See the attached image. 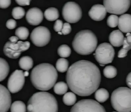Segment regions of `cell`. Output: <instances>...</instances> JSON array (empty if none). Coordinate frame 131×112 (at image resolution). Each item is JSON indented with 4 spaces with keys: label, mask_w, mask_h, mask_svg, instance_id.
I'll return each mask as SVG.
<instances>
[{
    "label": "cell",
    "mask_w": 131,
    "mask_h": 112,
    "mask_svg": "<svg viewBox=\"0 0 131 112\" xmlns=\"http://www.w3.org/2000/svg\"><path fill=\"white\" fill-rule=\"evenodd\" d=\"M66 80L69 88L80 96H88L97 89L101 81L100 70L91 61L81 60L69 68Z\"/></svg>",
    "instance_id": "cell-1"
},
{
    "label": "cell",
    "mask_w": 131,
    "mask_h": 112,
    "mask_svg": "<svg viewBox=\"0 0 131 112\" xmlns=\"http://www.w3.org/2000/svg\"><path fill=\"white\" fill-rule=\"evenodd\" d=\"M57 69L52 64L42 63L31 70L30 79L35 88L42 91L50 89L55 85L58 79Z\"/></svg>",
    "instance_id": "cell-2"
},
{
    "label": "cell",
    "mask_w": 131,
    "mask_h": 112,
    "mask_svg": "<svg viewBox=\"0 0 131 112\" xmlns=\"http://www.w3.org/2000/svg\"><path fill=\"white\" fill-rule=\"evenodd\" d=\"M27 108V112H58V102L49 93L38 92L29 99Z\"/></svg>",
    "instance_id": "cell-3"
},
{
    "label": "cell",
    "mask_w": 131,
    "mask_h": 112,
    "mask_svg": "<svg viewBox=\"0 0 131 112\" xmlns=\"http://www.w3.org/2000/svg\"><path fill=\"white\" fill-rule=\"evenodd\" d=\"M97 39L95 35L89 30L79 32L75 36L72 46L75 51L82 55L92 54L97 47Z\"/></svg>",
    "instance_id": "cell-4"
},
{
    "label": "cell",
    "mask_w": 131,
    "mask_h": 112,
    "mask_svg": "<svg viewBox=\"0 0 131 112\" xmlns=\"http://www.w3.org/2000/svg\"><path fill=\"white\" fill-rule=\"evenodd\" d=\"M111 102L114 109L118 112H131V89L119 87L111 95Z\"/></svg>",
    "instance_id": "cell-5"
},
{
    "label": "cell",
    "mask_w": 131,
    "mask_h": 112,
    "mask_svg": "<svg viewBox=\"0 0 131 112\" xmlns=\"http://www.w3.org/2000/svg\"><path fill=\"white\" fill-rule=\"evenodd\" d=\"M94 55L96 60L100 64H108L113 60L115 49L110 43H104L97 47Z\"/></svg>",
    "instance_id": "cell-6"
},
{
    "label": "cell",
    "mask_w": 131,
    "mask_h": 112,
    "mask_svg": "<svg viewBox=\"0 0 131 112\" xmlns=\"http://www.w3.org/2000/svg\"><path fill=\"white\" fill-rule=\"evenodd\" d=\"M62 15L64 19L68 23H78L82 18V9L76 2H68L63 7Z\"/></svg>",
    "instance_id": "cell-7"
},
{
    "label": "cell",
    "mask_w": 131,
    "mask_h": 112,
    "mask_svg": "<svg viewBox=\"0 0 131 112\" xmlns=\"http://www.w3.org/2000/svg\"><path fill=\"white\" fill-rule=\"evenodd\" d=\"M30 46V43L28 41H19L15 43L8 41L4 46L3 52L5 55L10 58L17 59L21 53L27 50Z\"/></svg>",
    "instance_id": "cell-8"
},
{
    "label": "cell",
    "mask_w": 131,
    "mask_h": 112,
    "mask_svg": "<svg viewBox=\"0 0 131 112\" xmlns=\"http://www.w3.org/2000/svg\"><path fill=\"white\" fill-rule=\"evenodd\" d=\"M70 112H106L104 108L98 102L91 99L79 101L75 104Z\"/></svg>",
    "instance_id": "cell-9"
},
{
    "label": "cell",
    "mask_w": 131,
    "mask_h": 112,
    "mask_svg": "<svg viewBox=\"0 0 131 112\" xmlns=\"http://www.w3.org/2000/svg\"><path fill=\"white\" fill-rule=\"evenodd\" d=\"M131 0H103L104 6L107 12L115 15H122L128 10Z\"/></svg>",
    "instance_id": "cell-10"
},
{
    "label": "cell",
    "mask_w": 131,
    "mask_h": 112,
    "mask_svg": "<svg viewBox=\"0 0 131 112\" xmlns=\"http://www.w3.org/2000/svg\"><path fill=\"white\" fill-rule=\"evenodd\" d=\"M30 39L36 46H44L47 45L50 40V32L46 27L39 26L32 30L30 35Z\"/></svg>",
    "instance_id": "cell-11"
},
{
    "label": "cell",
    "mask_w": 131,
    "mask_h": 112,
    "mask_svg": "<svg viewBox=\"0 0 131 112\" xmlns=\"http://www.w3.org/2000/svg\"><path fill=\"white\" fill-rule=\"evenodd\" d=\"M25 76L23 70H16L12 73L8 80V89L12 93L19 91L24 86Z\"/></svg>",
    "instance_id": "cell-12"
},
{
    "label": "cell",
    "mask_w": 131,
    "mask_h": 112,
    "mask_svg": "<svg viewBox=\"0 0 131 112\" xmlns=\"http://www.w3.org/2000/svg\"><path fill=\"white\" fill-rule=\"evenodd\" d=\"M43 19V12L39 8H31L27 11L26 14L27 22L32 26L39 25L42 23Z\"/></svg>",
    "instance_id": "cell-13"
},
{
    "label": "cell",
    "mask_w": 131,
    "mask_h": 112,
    "mask_svg": "<svg viewBox=\"0 0 131 112\" xmlns=\"http://www.w3.org/2000/svg\"><path fill=\"white\" fill-rule=\"evenodd\" d=\"M1 112H7L11 106L12 99L10 93L4 85H1Z\"/></svg>",
    "instance_id": "cell-14"
},
{
    "label": "cell",
    "mask_w": 131,
    "mask_h": 112,
    "mask_svg": "<svg viewBox=\"0 0 131 112\" xmlns=\"http://www.w3.org/2000/svg\"><path fill=\"white\" fill-rule=\"evenodd\" d=\"M107 10L103 5L97 4L93 6L88 12L90 17L94 21H101L105 18Z\"/></svg>",
    "instance_id": "cell-15"
},
{
    "label": "cell",
    "mask_w": 131,
    "mask_h": 112,
    "mask_svg": "<svg viewBox=\"0 0 131 112\" xmlns=\"http://www.w3.org/2000/svg\"><path fill=\"white\" fill-rule=\"evenodd\" d=\"M118 27L119 30L124 33L131 32V15L125 14L119 18Z\"/></svg>",
    "instance_id": "cell-16"
},
{
    "label": "cell",
    "mask_w": 131,
    "mask_h": 112,
    "mask_svg": "<svg viewBox=\"0 0 131 112\" xmlns=\"http://www.w3.org/2000/svg\"><path fill=\"white\" fill-rule=\"evenodd\" d=\"M124 36L120 30H114L109 35V40L112 46L120 47L123 44Z\"/></svg>",
    "instance_id": "cell-17"
},
{
    "label": "cell",
    "mask_w": 131,
    "mask_h": 112,
    "mask_svg": "<svg viewBox=\"0 0 131 112\" xmlns=\"http://www.w3.org/2000/svg\"><path fill=\"white\" fill-rule=\"evenodd\" d=\"M18 64L21 69L28 71L33 67L34 62L29 56H24L20 59Z\"/></svg>",
    "instance_id": "cell-18"
},
{
    "label": "cell",
    "mask_w": 131,
    "mask_h": 112,
    "mask_svg": "<svg viewBox=\"0 0 131 112\" xmlns=\"http://www.w3.org/2000/svg\"><path fill=\"white\" fill-rule=\"evenodd\" d=\"M44 15L46 20L50 22L57 20L60 16L59 11L55 8H49L46 9Z\"/></svg>",
    "instance_id": "cell-19"
},
{
    "label": "cell",
    "mask_w": 131,
    "mask_h": 112,
    "mask_svg": "<svg viewBox=\"0 0 131 112\" xmlns=\"http://www.w3.org/2000/svg\"><path fill=\"white\" fill-rule=\"evenodd\" d=\"M94 96L97 102L103 103L108 99L109 97V94L106 89L101 88L95 91Z\"/></svg>",
    "instance_id": "cell-20"
},
{
    "label": "cell",
    "mask_w": 131,
    "mask_h": 112,
    "mask_svg": "<svg viewBox=\"0 0 131 112\" xmlns=\"http://www.w3.org/2000/svg\"><path fill=\"white\" fill-rule=\"evenodd\" d=\"M1 61V72H0V81L1 82L4 81L8 76V75L9 74V64L7 62L6 60L2 58L0 59Z\"/></svg>",
    "instance_id": "cell-21"
},
{
    "label": "cell",
    "mask_w": 131,
    "mask_h": 112,
    "mask_svg": "<svg viewBox=\"0 0 131 112\" xmlns=\"http://www.w3.org/2000/svg\"><path fill=\"white\" fill-rule=\"evenodd\" d=\"M69 66V62L68 60L64 58H61L57 60L56 68L58 72L61 73H64L68 70Z\"/></svg>",
    "instance_id": "cell-22"
},
{
    "label": "cell",
    "mask_w": 131,
    "mask_h": 112,
    "mask_svg": "<svg viewBox=\"0 0 131 112\" xmlns=\"http://www.w3.org/2000/svg\"><path fill=\"white\" fill-rule=\"evenodd\" d=\"M68 89V85L63 82H57L54 86V91L56 94L62 95L67 93Z\"/></svg>",
    "instance_id": "cell-23"
},
{
    "label": "cell",
    "mask_w": 131,
    "mask_h": 112,
    "mask_svg": "<svg viewBox=\"0 0 131 112\" xmlns=\"http://www.w3.org/2000/svg\"><path fill=\"white\" fill-rule=\"evenodd\" d=\"M63 103L67 106H72L76 103L77 97L76 95L73 92L66 93L63 96Z\"/></svg>",
    "instance_id": "cell-24"
},
{
    "label": "cell",
    "mask_w": 131,
    "mask_h": 112,
    "mask_svg": "<svg viewBox=\"0 0 131 112\" xmlns=\"http://www.w3.org/2000/svg\"><path fill=\"white\" fill-rule=\"evenodd\" d=\"M27 110L25 104L21 101L14 102L10 106L11 112H26Z\"/></svg>",
    "instance_id": "cell-25"
},
{
    "label": "cell",
    "mask_w": 131,
    "mask_h": 112,
    "mask_svg": "<svg viewBox=\"0 0 131 112\" xmlns=\"http://www.w3.org/2000/svg\"><path fill=\"white\" fill-rule=\"evenodd\" d=\"M57 53L62 58H67L70 57L71 54V49L70 46L66 44H63L59 46L57 49Z\"/></svg>",
    "instance_id": "cell-26"
},
{
    "label": "cell",
    "mask_w": 131,
    "mask_h": 112,
    "mask_svg": "<svg viewBox=\"0 0 131 112\" xmlns=\"http://www.w3.org/2000/svg\"><path fill=\"white\" fill-rule=\"evenodd\" d=\"M15 34L21 40H25L28 37L29 32L28 29L25 27H20L15 30Z\"/></svg>",
    "instance_id": "cell-27"
},
{
    "label": "cell",
    "mask_w": 131,
    "mask_h": 112,
    "mask_svg": "<svg viewBox=\"0 0 131 112\" xmlns=\"http://www.w3.org/2000/svg\"><path fill=\"white\" fill-rule=\"evenodd\" d=\"M104 76L107 78H115L117 75V70L113 66H107L103 70Z\"/></svg>",
    "instance_id": "cell-28"
},
{
    "label": "cell",
    "mask_w": 131,
    "mask_h": 112,
    "mask_svg": "<svg viewBox=\"0 0 131 112\" xmlns=\"http://www.w3.org/2000/svg\"><path fill=\"white\" fill-rule=\"evenodd\" d=\"M131 49V44L128 43L127 41L126 38H124L123 47L118 53V57L124 58L126 57L128 51Z\"/></svg>",
    "instance_id": "cell-29"
},
{
    "label": "cell",
    "mask_w": 131,
    "mask_h": 112,
    "mask_svg": "<svg viewBox=\"0 0 131 112\" xmlns=\"http://www.w3.org/2000/svg\"><path fill=\"white\" fill-rule=\"evenodd\" d=\"M25 15V11L20 7L14 8L12 11V16L15 19H20L24 17Z\"/></svg>",
    "instance_id": "cell-30"
},
{
    "label": "cell",
    "mask_w": 131,
    "mask_h": 112,
    "mask_svg": "<svg viewBox=\"0 0 131 112\" xmlns=\"http://www.w3.org/2000/svg\"><path fill=\"white\" fill-rule=\"evenodd\" d=\"M119 18L116 15H111L107 18V26L111 28H115L118 26Z\"/></svg>",
    "instance_id": "cell-31"
},
{
    "label": "cell",
    "mask_w": 131,
    "mask_h": 112,
    "mask_svg": "<svg viewBox=\"0 0 131 112\" xmlns=\"http://www.w3.org/2000/svg\"><path fill=\"white\" fill-rule=\"evenodd\" d=\"M72 31L71 26L68 23H65L63 25V28L61 30V32L63 35H67L71 33Z\"/></svg>",
    "instance_id": "cell-32"
},
{
    "label": "cell",
    "mask_w": 131,
    "mask_h": 112,
    "mask_svg": "<svg viewBox=\"0 0 131 112\" xmlns=\"http://www.w3.org/2000/svg\"><path fill=\"white\" fill-rule=\"evenodd\" d=\"M63 21L60 20H57L54 25V30L57 33L61 32L63 28Z\"/></svg>",
    "instance_id": "cell-33"
},
{
    "label": "cell",
    "mask_w": 131,
    "mask_h": 112,
    "mask_svg": "<svg viewBox=\"0 0 131 112\" xmlns=\"http://www.w3.org/2000/svg\"><path fill=\"white\" fill-rule=\"evenodd\" d=\"M6 27L10 29H12L15 28L17 26L16 22L15 20L10 19L7 22L6 24Z\"/></svg>",
    "instance_id": "cell-34"
},
{
    "label": "cell",
    "mask_w": 131,
    "mask_h": 112,
    "mask_svg": "<svg viewBox=\"0 0 131 112\" xmlns=\"http://www.w3.org/2000/svg\"><path fill=\"white\" fill-rule=\"evenodd\" d=\"M11 4V0H0V8L5 9Z\"/></svg>",
    "instance_id": "cell-35"
},
{
    "label": "cell",
    "mask_w": 131,
    "mask_h": 112,
    "mask_svg": "<svg viewBox=\"0 0 131 112\" xmlns=\"http://www.w3.org/2000/svg\"><path fill=\"white\" fill-rule=\"evenodd\" d=\"M15 2L20 6H27L30 5L31 0H15Z\"/></svg>",
    "instance_id": "cell-36"
},
{
    "label": "cell",
    "mask_w": 131,
    "mask_h": 112,
    "mask_svg": "<svg viewBox=\"0 0 131 112\" xmlns=\"http://www.w3.org/2000/svg\"><path fill=\"white\" fill-rule=\"evenodd\" d=\"M126 82L127 85L131 89V72L127 75Z\"/></svg>",
    "instance_id": "cell-37"
},
{
    "label": "cell",
    "mask_w": 131,
    "mask_h": 112,
    "mask_svg": "<svg viewBox=\"0 0 131 112\" xmlns=\"http://www.w3.org/2000/svg\"><path fill=\"white\" fill-rule=\"evenodd\" d=\"M19 38L17 36H12L9 38V41L12 42V43H17L18 42Z\"/></svg>",
    "instance_id": "cell-38"
},
{
    "label": "cell",
    "mask_w": 131,
    "mask_h": 112,
    "mask_svg": "<svg viewBox=\"0 0 131 112\" xmlns=\"http://www.w3.org/2000/svg\"><path fill=\"white\" fill-rule=\"evenodd\" d=\"M126 36V38L127 42L128 43L131 44V33H127Z\"/></svg>",
    "instance_id": "cell-39"
},
{
    "label": "cell",
    "mask_w": 131,
    "mask_h": 112,
    "mask_svg": "<svg viewBox=\"0 0 131 112\" xmlns=\"http://www.w3.org/2000/svg\"><path fill=\"white\" fill-rule=\"evenodd\" d=\"M24 76L25 77H28L29 75V72L28 71L26 70V72H24Z\"/></svg>",
    "instance_id": "cell-40"
},
{
    "label": "cell",
    "mask_w": 131,
    "mask_h": 112,
    "mask_svg": "<svg viewBox=\"0 0 131 112\" xmlns=\"http://www.w3.org/2000/svg\"><path fill=\"white\" fill-rule=\"evenodd\" d=\"M58 34H59L61 35L63 34V33H62L61 32V31L59 32H58Z\"/></svg>",
    "instance_id": "cell-41"
},
{
    "label": "cell",
    "mask_w": 131,
    "mask_h": 112,
    "mask_svg": "<svg viewBox=\"0 0 131 112\" xmlns=\"http://www.w3.org/2000/svg\"><path fill=\"white\" fill-rule=\"evenodd\" d=\"M100 64V66H102V67H103V66H104V64Z\"/></svg>",
    "instance_id": "cell-42"
},
{
    "label": "cell",
    "mask_w": 131,
    "mask_h": 112,
    "mask_svg": "<svg viewBox=\"0 0 131 112\" xmlns=\"http://www.w3.org/2000/svg\"></svg>",
    "instance_id": "cell-43"
}]
</instances>
